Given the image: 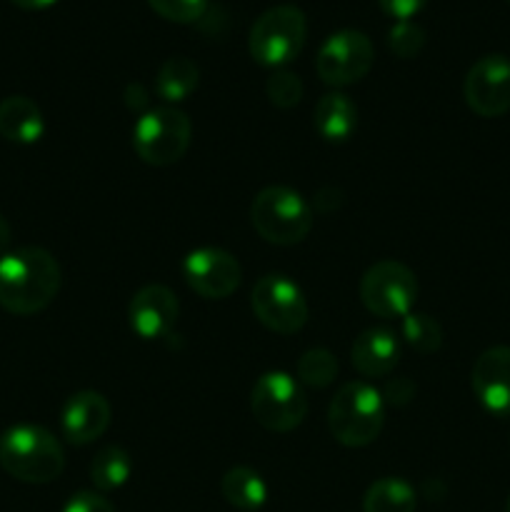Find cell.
I'll use <instances>...</instances> for the list:
<instances>
[{"mask_svg": "<svg viewBox=\"0 0 510 512\" xmlns=\"http://www.w3.org/2000/svg\"><path fill=\"white\" fill-rule=\"evenodd\" d=\"M60 290V265L45 248L10 250L0 258V308L13 315H35Z\"/></svg>", "mask_w": 510, "mask_h": 512, "instance_id": "1", "label": "cell"}, {"mask_svg": "<svg viewBox=\"0 0 510 512\" xmlns=\"http://www.w3.org/2000/svg\"><path fill=\"white\" fill-rule=\"evenodd\" d=\"M0 468L20 483H53L65 470L63 445L40 425H13L0 435Z\"/></svg>", "mask_w": 510, "mask_h": 512, "instance_id": "2", "label": "cell"}, {"mask_svg": "<svg viewBox=\"0 0 510 512\" xmlns=\"http://www.w3.org/2000/svg\"><path fill=\"white\" fill-rule=\"evenodd\" d=\"M385 423V403L380 390L365 380L345 383L328 408L330 435L345 448H365L375 443Z\"/></svg>", "mask_w": 510, "mask_h": 512, "instance_id": "3", "label": "cell"}, {"mask_svg": "<svg viewBox=\"0 0 510 512\" xmlns=\"http://www.w3.org/2000/svg\"><path fill=\"white\" fill-rule=\"evenodd\" d=\"M313 208L293 188L270 185L255 195L250 205V223L255 233L270 245H298L313 230Z\"/></svg>", "mask_w": 510, "mask_h": 512, "instance_id": "4", "label": "cell"}, {"mask_svg": "<svg viewBox=\"0 0 510 512\" xmlns=\"http://www.w3.org/2000/svg\"><path fill=\"white\" fill-rule=\"evenodd\" d=\"M308 38V20L298 5H275L253 23L248 50L263 68H283L293 63Z\"/></svg>", "mask_w": 510, "mask_h": 512, "instance_id": "5", "label": "cell"}, {"mask_svg": "<svg viewBox=\"0 0 510 512\" xmlns=\"http://www.w3.org/2000/svg\"><path fill=\"white\" fill-rule=\"evenodd\" d=\"M193 138V123L180 108H155L138 118L133 128V148L143 163L168 168L185 158Z\"/></svg>", "mask_w": 510, "mask_h": 512, "instance_id": "6", "label": "cell"}, {"mask_svg": "<svg viewBox=\"0 0 510 512\" xmlns=\"http://www.w3.org/2000/svg\"><path fill=\"white\" fill-rule=\"evenodd\" d=\"M250 410L255 423L270 433H290L308 415V398L293 375L283 370L260 375L250 395Z\"/></svg>", "mask_w": 510, "mask_h": 512, "instance_id": "7", "label": "cell"}, {"mask_svg": "<svg viewBox=\"0 0 510 512\" xmlns=\"http://www.w3.org/2000/svg\"><path fill=\"white\" fill-rule=\"evenodd\" d=\"M360 300L375 318L393 320L413 313L418 300V278L398 260H380L360 280Z\"/></svg>", "mask_w": 510, "mask_h": 512, "instance_id": "8", "label": "cell"}, {"mask_svg": "<svg viewBox=\"0 0 510 512\" xmlns=\"http://www.w3.org/2000/svg\"><path fill=\"white\" fill-rule=\"evenodd\" d=\"M250 305L260 325L278 335H293L308 323V300L290 278L278 273L263 275L255 283Z\"/></svg>", "mask_w": 510, "mask_h": 512, "instance_id": "9", "label": "cell"}, {"mask_svg": "<svg viewBox=\"0 0 510 512\" xmlns=\"http://www.w3.org/2000/svg\"><path fill=\"white\" fill-rule=\"evenodd\" d=\"M375 60L373 43L360 30H338L330 35L318 50L315 58V70L320 80L333 88H345L358 80H363L370 73Z\"/></svg>", "mask_w": 510, "mask_h": 512, "instance_id": "10", "label": "cell"}, {"mask_svg": "<svg viewBox=\"0 0 510 512\" xmlns=\"http://www.w3.org/2000/svg\"><path fill=\"white\" fill-rule=\"evenodd\" d=\"M468 108L480 118H500L510 110V60L505 55H483L470 65L463 83Z\"/></svg>", "mask_w": 510, "mask_h": 512, "instance_id": "11", "label": "cell"}, {"mask_svg": "<svg viewBox=\"0 0 510 512\" xmlns=\"http://www.w3.org/2000/svg\"><path fill=\"white\" fill-rule=\"evenodd\" d=\"M183 278L195 295L205 300H225L238 290L243 270L235 255L223 248H198L185 255Z\"/></svg>", "mask_w": 510, "mask_h": 512, "instance_id": "12", "label": "cell"}, {"mask_svg": "<svg viewBox=\"0 0 510 512\" xmlns=\"http://www.w3.org/2000/svg\"><path fill=\"white\" fill-rule=\"evenodd\" d=\"M178 315L180 303L175 293L158 283L140 288L128 305L130 328L143 340L168 338L170 330L178 323Z\"/></svg>", "mask_w": 510, "mask_h": 512, "instance_id": "13", "label": "cell"}, {"mask_svg": "<svg viewBox=\"0 0 510 512\" xmlns=\"http://www.w3.org/2000/svg\"><path fill=\"white\" fill-rule=\"evenodd\" d=\"M470 385L478 403L495 418L510 415V348L495 345L475 360Z\"/></svg>", "mask_w": 510, "mask_h": 512, "instance_id": "14", "label": "cell"}, {"mask_svg": "<svg viewBox=\"0 0 510 512\" xmlns=\"http://www.w3.org/2000/svg\"><path fill=\"white\" fill-rule=\"evenodd\" d=\"M110 418H113V410L105 395L95 390H80L70 395L65 403L60 428L70 445H90L103 438L105 430L110 428Z\"/></svg>", "mask_w": 510, "mask_h": 512, "instance_id": "15", "label": "cell"}, {"mask_svg": "<svg viewBox=\"0 0 510 512\" xmlns=\"http://www.w3.org/2000/svg\"><path fill=\"white\" fill-rule=\"evenodd\" d=\"M353 368L363 378H385L395 370L400 360V343L395 333L385 328H370L355 338L353 350H350Z\"/></svg>", "mask_w": 510, "mask_h": 512, "instance_id": "16", "label": "cell"}, {"mask_svg": "<svg viewBox=\"0 0 510 512\" xmlns=\"http://www.w3.org/2000/svg\"><path fill=\"white\" fill-rule=\"evenodd\" d=\"M45 120L38 105L25 95H10L0 103V138L8 143L33 145L43 138Z\"/></svg>", "mask_w": 510, "mask_h": 512, "instance_id": "17", "label": "cell"}, {"mask_svg": "<svg viewBox=\"0 0 510 512\" xmlns=\"http://www.w3.org/2000/svg\"><path fill=\"white\" fill-rule=\"evenodd\" d=\"M313 125L328 143H345L358 128V105L340 90L325 93L315 105Z\"/></svg>", "mask_w": 510, "mask_h": 512, "instance_id": "18", "label": "cell"}, {"mask_svg": "<svg viewBox=\"0 0 510 512\" xmlns=\"http://www.w3.org/2000/svg\"><path fill=\"white\" fill-rule=\"evenodd\" d=\"M220 493H223L225 503L243 512H258L268 503V485H265V480L260 478L258 470L245 468V465L230 468L223 475Z\"/></svg>", "mask_w": 510, "mask_h": 512, "instance_id": "19", "label": "cell"}, {"mask_svg": "<svg viewBox=\"0 0 510 512\" xmlns=\"http://www.w3.org/2000/svg\"><path fill=\"white\" fill-rule=\"evenodd\" d=\"M198 78V65L190 58L175 55V58H168L160 65L158 75H155V93H158V98L163 100V103H183V100L190 98V93L198 88Z\"/></svg>", "mask_w": 510, "mask_h": 512, "instance_id": "20", "label": "cell"}, {"mask_svg": "<svg viewBox=\"0 0 510 512\" xmlns=\"http://www.w3.org/2000/svg\"><path fill=\"white\" fill-rule=\"evenodd\" d=\"M418 498L403 478H380L363 498V512H415Z\"/></svg>", "mask_w": 510, "mask_h": 512, "instance_id": "21", "label": "cell"}, {"mask_svg": "<svg viewBox=\"0 0 510 512\" xmlns=\"http://www.w3.org/2000/svg\"><path fill=\"white\" fill-rule=\"evenodd\" d=\"M130 473H133V460L118 445L103 448L90 463V480L100 493L120 490L130 480Z\"/></svg>", "mask_w": 510, "mask_h": 512, "instance_id": "22", "label": "cell"}, {"mask_svg": "<svg viewBox=\"0 0 510 512\" xmlns=\"http://www.w3.org/2000/svg\"><path fill=\"white\" fill-rule=\"evenodd\" d=\"M403 330V340L413 350H418L420 355H430L435 350H440L443 345V328L435 318L425 313H408L400 323Z\"/></svg>", "mask_w": 510, "mask_h": 512, "instance_id": "23", "label": "cell"}, {"mask_svg": "<svg viewBox=\"0 0 510 512\" xmlns=\"http://www.w3.org/2000/svg\"><path fill=\"white\" fill-rule=\"evenodd\" d=\"M338 375V360L330 350L313 348L300 355L298 360V383L310 385V388H328Z\"/></svg>", "mask_w": 510, "mask_h": 512, "instance_id": "24", "label": "cell"}, {"mask_svg": "<svg viewBox=\"0 0 510 512\" xmlns=\"http://www.w3.org/2000/svg\"><path fill=\"white\" fill-rule=\"evenodd\" d=\"M303 80L300 75L290 73V70H275L265 83V93L268 100L280 110H290L303 100Z\"/></svg>", "mask_w": 510, "mask_h": 512, "instance_id": "25", "label": "cell"}, {"mask_svg": "<svg viewBox=\"0 0 510 512\" xmlns=\"http://www.w3.org/2000/svg\"><path fill=\"white\" fill-rule=\"evenodd\" d=\"M388 48L393 50V55L403 60L415 58L425 48V30L418 23H413V20H398L388 30Z\"/></svg>", "mask_w": 510, "mask_h": 512, "instance_id": "26", "label": "cell"}, {"mask_svg": "<svg viewBox=\"0 0 510 512\" xmlns=\"http://www.w3.org/2000/svg\"><path fill=\"white\" fill-rule=\"evenodd\" d=\"M148 5L160 18L180 25L195 23L208 10V0H148Z\"/></svg>", "mask_w": 510, "mask_h": 512, "instance_id": "27", "label": "cell"}, {"mask_svg": "<svg viewBox=\"0 0 510 512\" xmlns=\"http://www.w3.org/2000/svg\"><path fill=\"white\" fill-rule=\"evenodd\" d=\"M63 512H115L113 503L108 498H103L100 493L93 490H83V493H75L73 498L65 503Z\"/></svg>", "mask_w": 510, "mask_h": 512, "instance_id": "28", "label": "cell"}, {"mask_svg": "<svg viewBox=\"0 0 510 512\" xmlns=\"http://www.w3.org/2000/svg\"><path fill=\"white\" fill-rule=\"evenodd\" d=\"M415 393H418V388H415L413 380H410V378H395V380H390L388 385H385V390L380 395H383L385 405H393V408H403V405H408L410 400L415 398Z\"/></svg>", "mask_w": 510, "mask_h": 512, "instance_id": "29", "label": "cell"}, {"mask_svg": "<svg viewBox=\"0 0 510 512\" xmlns=\"http://www.w3.org/2000/svg\"><path fill=\"white\" fill-rule=\"evenodd\" d=\"M430 0H378L383 13H388L395 20H410L428 5Z\"/></svg>", "mask_w": 510, "mask_h": 512, "instance_id": "30", "label": "cell"}, {"mask_svg": "<svg viewBox=\"0 0 510 512\" xmlns=\"http://www.w3.org/2000/svg\"><path fill=\"white\" fill-rule=\"evenodd\" d=\"M340 205H343V193H340L338 188H323L315 195V208H318L320 213H333Z\"/></svg>", "mask_w": 510, "mask_h": 512, "instance_id": "31", "label": "cell"}, {"mask_svg": "<svg viewBox=\"0 0 510 512\" xmlns=\"http://www.w3.org/2000/svg\"><path fill=\"white\" fill-rule=\"evenodd\" d=\"M125 103H128V108H143V105H148V95H145L143 85H128V90H125Z\"/></svg>", "mask_w": 510, "mask_h": 512, "instance_id": "32", "label": "cell"}, {"mask_svg": "<svg viewBox=\"0 0 510 512\" xmlns=\"http://www.w3.org/2000/svg\"><path fill=\"white\" fill-rule=\"evenodd\" d=\"M10 3L18 5V8H23V10H48V8H53L58 0H10Z\"/></svg>", "mask_w": 510, "mask_h": 512, "instance_id": "33", "label": "cell"}, {"mask_svg": "<svg viewBox=\"0 0 510 512\" xmlns=\"http://www.w3.org/2000/svg\"><path fill=\"white\" fill-rule=\"evenodd\" d=\"M10 245V225L8 220L0 215V250H5Z\"/></svg>", "mask_w": 510, "mask_h": 512, "instance_id": "34", "label": "cell"}, {"mask_svg": "<svg viewBox=\"0 0 510 512\" xmlns=\"http://www.w3.org/2000/svg\"><path fill=\"white\" fill-rule=\"evenodd\" d=\"M505 512H510V498H508V503H505Z\"/></svg>", "mask_w": 510, "mask_h": 512, "instance_id": "35", "label": "cell"}, {"mask_svg": "<svg viewBox=\"0 0 510 512\" xmlns=\"http://www.w3.org/2000/svg\"><path fill=\"white\" fill-rule=\"evenodd\" d=\"M508 3H510V0H508Z\"/></svg>", "mask_w": 510, "mask_h": 512, "instance_id": "36", "label": "cell"}]
</instances>
